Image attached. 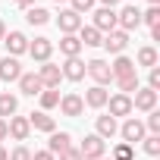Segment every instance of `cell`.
<instances>
[{"mask_svg":"<svg viewBox=\"0 0 160 160\" xmlns=\"http://www.w3.org/2000/svg\"><path fill=\"white\" fill-rule=\"evenodd\" d=\"M3 38H7V25H3V22H0V41H3Z\"/></svg>","mask_w":160,"mask_h":160,"instance_id":"cell-42","label":"cell"},{"mask_svg":"<svg viewBox=\"0 0 160 160\" xmlns=\"http://www.w3.org/2000/svg\"><path fill=\"white\" fill-rule=\"evenodd\" d=\"M66 148H72V135L69 132H50V141H47V151L57 157V154H63Z\"/></svg>","mask_w":160,"mask_h":160,"instance_id":"cell-18","label":"cell"},{"mask_svg":"<svg viewBox=\"0 0 160 160\" xmlns=\"http://www.w3.org/2000/svg\"><path fill=\"white\" fill-rule=\"evenodd\" d=\"M78 41H82V47H98V44L104 41V35H101L94 25H88V28L82 25V28H78Z\"/></svg>","mask_w":160,"mask_h":160,"instance_id":"cell-21","label":"cell"},{"mask_svg":"<svg viewBox=\"0 0 160 160\" xmlns=\"http://www.w3.org/2000/svg\"><path fill=\"white\" fill-rule=\"evenodd\" d=\"M60 160H82V154H78V148H66L60 154Z\"/></svg>","mask_w":160,"mask_h":160,"instance_id":"cell-37","label":"cell"},{"mask_svg":"<svg viewBox=\"0 0 160 160\" xmlns=\"http://www.w3.org/2000/svg\"><path fill=\"white\" fill-rule=\"evenodd\" d=\"M116 85H119V94L138 91V72H132V75H126V78H116Z\"/></svg>","mask_w":160,"mask_h":160,"instance_id":"cell-29","label":"cell"},{"mask_svg":"<svg viewBox=\"0 0 160 160\" xmlns=\"http://www.w3.org/2000/svg\"><path fill=\"white\" fill-rule=\"evenodd\" d=\"M113 160H132V144H116V151H113Z\"/></svg>","mask_w":160,"mask_h":160,"instance_id":"cell-33","label":"cell"},{"mask_svg":"<svg viewBox=\"0 0 160 160\" xmlns=\"http://www.w3.org/2000/svg\"><path fill=\"white\" fill-rule=\"evenodd\" d=\"M119 132H122L126 144H135V141H141V138H144V132H148V129H144V122H141V119L129 116V119L122 122V129H119Z\"/></svg>","mask_w":160,"mask_h":160,"instance_id":"cell-4","label":"cell"},{"mask_svg":"<svg viewBox=\"0 0 160 160\" xmlns=\"http://www.w3.org/2000/svg\"><path fill=\"white\" fill-rule=\"evenodd\" d=\"M107 104H110V116H113V119H116V116H129V113L135 110L129 94H113V98H107Z\"/></svg>","mask_w":160,"mask_h":160,"instance_id":"cell-11","label":"cell"},{"mask_svg":"<svg viewBox=\"0 0 160 160\" xmlns=\"http://www.w3.org/2000/svg\"><path fill=\"white\" fill-rule=\"evenodd\" d=\"M144 129H151V135H160V110H151V113H148Z\"/></svg>","mask_w":160,"mask_h":160,"instance_id":"cell-30","label":"cell"},{"mask_svg":"<svg viewBox=\"0 0 160 160\" xmlns=\"http://www.w3.org/2000/svg\"><path fill=\"white\" fill-rule=\"evenodd\" d=\"M28 53H32V60L47 63V60H50V53H53V41H50V38H35V41L28 44Z\"/></svg>","mask_w":160,"mask_h":160,"instance_id":"cell-6","label":"cell"},{"mask_svg":"<svg viewBox=\"0 0 160 160\" xmlns=\"http://www.w3.org/2000/svg\"><path fill=\"white\" fill-rule=\"evenodd\" d=\"M94 28L104 35V32H113L116 28V13L110 10V7H101L98 13H94Z\"/></svg>","mask_w":160,"mask_h":160,"instance_id":"cell-14","label":"cell"},{"mask_svg":"<svg viewBox=\"0 0 160 160\" xmlns=\"http://www.w3.org/2000/svg\"><path fill=\"white\" fill-rule=\"evenodd\" d=\"M28 25H44V22H50V13L44 10V7H28Z\"/></svg>","mask_w":160,"mask_h":160,"instance_id":"cell-26","label":"cell"},{"mask_svg":"<svg viewBox=\"0 0 160 160\" xmlns=\"http://www.w3.org/2000/svg\"><path fill=\"white\" fill-rule=\"evenodd\" d=\"M57 25H60V32H63V35H75L78 28H82V16L72 13V10H63V13L57 16Z\"/></svg>","mask_w":160,"mask_h":160,"instance_id":"cell-8","label":"cell"},{"mask_svg":"<svg viewBox=\"0 0 160 160\" xmlns=\"http://www.w3.org/2000/svg\"><path fill=\"white\" fill-rule=\"evenodd\" d=\"M7 138V119H0V141Z\"/></svg>","mask_w":160,"mask_h":160,"instance_id":"cell-39","label":"cell"},{"mask_svg":"<svg viewBox=\"0 0 160 160\" xmlns=\"http://www.w3.org/2000/svg\"><path fill=\"white\" fill-rule=\"evenodd\" d=\"M101 3H104V7H110V10H113V7H116V3H119V0H101Z\"/></svg>","mask_w":160,"mask_h":160,"instance_id":"cell-41","label":"cell"},{"mask_svg":"<svg viewBox=\"0 0 160 160\" xmlns=\"http://www.w3.org/2000/svg\"><path fill=\"white\" fill-rule=\"evenodd\" d=\"M60 72H63V78H69V82H82V78H85V63L78 57H69Z\"/></svg>","mask_w":160,"mask_h":160,"instance_id":"cell-16","label":"cell"},{"mask_svg":"<svg viewBox=\"0 0 160 160\" xmlns=\"http://www.w3.org/2000/svg\"><path fill=\"white\" fill-rule=\"evenodd\" d=\"M57 107L63 110V116H82L85 113V101L78 98V94H63Z\"/></svg>","mask_w":160,"mask_h":160,"instance_id":"cell-7","label":"cell"},{"mask_svg":"<svg viewBox=\"0 0 160 160\" xmlns=\"http://www.w3.org/2000/svg\"><path fill=\"white\" fill-rule=\"evenodd\" d=\"M110 72H113V78H126V75H132V72H138V69H135V60H129V57H116L113 66H110Z\"/></svg>","mask_w":160,"mask_h":160,"instance_id":"cell-20","label":"cell"},{"mask_svg":"<svg viewBox=\"0 0 160 160\" xmlns=\"http://www.w3.org/2000/svg\"><path fill=\"white\" fill-rule=\"evenodd\" d=\"M101 160H107V157H101ZM110 160H113V157H110Z\"/></svg>","mask_w":160,"mask_h":160,"instance_id":"cell-45","label":"cell"},{"mask_svg":"<svg viewBox=\"0 0 160 160\" xmlns=\"http://www.w3.org/2000/svg\"><path fill=\"white\" fill-rule=\"evenodd\" d=\"M28 126H35L38 132H53V116H47L44 110L41 113H32L28 116Z\"/></svg>","mask_w":160,"mask_h":160,"instance_id":"cell-24","label":"cell"},{"mask_svg":"<svg viewBox=\"0 0 160 160\" xmlns=\"http://www.w3.org/2000/svg\"><path fill=\"white\" fill-rule=\"evenodd\" d=\"M16 3H19V7H25V10H28V7H35V0H16Z\"/></svg>","mask_w":160,"mask_h":160,"instance_id":"cell-40","label":"cell"},{"mask_svg":"<svg viewBox=\"0 0 160 160\" xmlns=\"http://www.w3.org/2000/svg\"><path fill=\"white\" fill-rule=\"evenodd\" d=\"M16 107H19L16 94H10V91H3V94H0V119L13 116V113H16Z\"/></svg>","mask_w":160,"mask_h":160,"instance_id":"cell-25","label":"cell"},{"mask_svg":"<svg viewBox=\"0 0 160 160\" xmlns=\"http://www.w3.org/2000/svg\"><path fill=\"white\" fill-rule=\"evenodd\" d=\"M107 98H110V94H107V88H101V85H94V88H88V91H85V98H82V101H85L88 107H94V110H101V107H107Z\"/></svg>","mask_w":160,"mask_h":160,"instance_id":"cell-19","label":"cell"},{"mask_svg":"<svg viewBox=\"0 0 160 160\" xmlns=\"http://www.w3.org/2000/svg\"><path fill=\"white\" fill-rule=\"evenodd\" d=\"M35 75L41 78V85H44V88H60V78H63L60 66H53L50 60H47V63H44V66H41V69H38Z\"/></svg>","mask_w":160,"mask_h":160,"instance_id":"cell-5","label":"cell"},{"mask_svg":"<svg viewBox=\"0 0 160 160\" xmlns=\"http://www.w3.org/2000/svg\"><path fill=\"white\" fill-rule=\"evenodd\" d=\"M101 44H104L110 53H116V57H119V53L126 50V44H129V35H126V32H119V28H113V32H107V38H104Z\"/></svg>","mask_w":160,"mask_h":160,"instance_id":"cell-10","label":"cell"},{"mask_svg":"<svg viewBox=\"0 0 160 160\" xmlns=\"http://www.w3.org/2000/svg\"><path fill=\"white\" fill-rule=\"evenodd\" d=\"M85 72L94 78V82L104 88L110 78H113V72H110V63H104V60H91V63H85Z\"/></svg>","mask_w":160,"mask_h":160,"instance_id":"cell-3","label":"cell"},{"mask_svg":"<svg viewBox=\"0 0 160 160\" xmlns=\"http://www.w3.org/2000/svg\"><path fill=\"white\" fill-rule=\"evenodd\" d=\"M7 157H10V154H7V151H3V148H0V160H7Z\"/></svg>","mask_w":160,"mask_h":160,"instance_id":"cell-43","label":"cell"},{"mask_svg":"<svg viewBox=\"0 0 160 160\" xmlns=\"http://www.w3.org/2000/svg\"><path fill=\"white\" fill-rule=\"evenodd\" d=\"M116 132H119V126H116L113 116H98V132H94V135H101V138L107 141V138H113Z\"/></svg>","mask_w":160,"mask_h":160,"instance_id":"cell-22","label":"cell"},{"mask_svg":"<svg viewBox=\"0 0 160 160\" xmlns=\"http://www.w3.org/2000/svg\"><path fill=\"white\" fill-rule=\"evenodd\" d=\"M116 25H119V32H132V28H138L141 25V13H138V7H126V10H119L116 13Z\"/></svg>","mask_w":160,"mask_h":160,"instance_id":"cell-2","label":"cell"},{"mask_svg":"<svg viewBox=\"0 0 160 160\" xmlns=\"http://www.w3.org/2000/svg\"><path fill=\"white\" fill-rule=\"evenodd\" d=\"M151 7H160V0H151Z\"/></svg>","mask_w":160,"mask_h":160,"instance_id":"cell-44","label":"cell"},{"mask_svg":"<svg viewBox=\"0 0 160 160\" xmlns=\"http://www.w3.org/2000/svg\"><path fill=\"white\" fill-rule=\"evenodd\" d=\"M53 3H60V0H53Z\"/></svg>","mask_w":160,"mask_h":160,"instance_id":"cell-46","label":"cell"},{"mask_svg":"<svg viewBox=\"0 0 160 160\" xmlns=\"http://www.w3.org/2000/svg\"><path fill=\"white\" fill-rule=\"evenodd\" d=\"M28 132H32L28 116H10V122H7V135H13L16 141H25V138H28Z\"/></svg>","mask_w":160,"mask_h":160,"instance_id":"cell-12","label":"cell"},{"mask_svg":"<svg viewBox=\"0 0 160 160\" xmlns=\"http://www.w3.org/2000/svg\"><path fill=\"white\" fill-rule=\"evenodd\" d=\"M141 141H144V151H148L151 157L160 154V135H148V138H141Z\"/></svg>","mask_w":160,"mask_h":160,"instance_id":"cell-31","label":"cell"},{"mask_svg":"<svg viewBox=\"0 0 160 160\" xmlns=\"http://www.w3.org/2000/svg\"><path fill=\"white\" fill-rule=\"evenodd\" d=\"M141 22H148L151 28H154V25H160V7H151L148 13H141Z\"/></svg>","mask_w":160,"mask_h":160,"instance_id":"cell-32","label":"cell"},{"mask_svg":"<svg viewBox=\"0 0 160 160\" xmlns=\"http://www.w3.org/2000/svg\"><path fill=\"white\" fill-rule=\"evenodd\" d=\"M7 160H32V151H28L25 144H19V148H16V151L7 157Z\"/></svg>","mask_w":160,"mask_h":160,"instance_id":"cell-35","label":"cell"},{"mask_svg":"<svg viewBox=\"0 0 160 160\" xmlns=\"http://www.w3.org/2000/svg\"><path fill=\"white\" fill-rule=\"evenodd\" d=\"M148 88H151V91H160V69H157V66H154L151 75H148Z\"/></svg>","mask_w":160,"mask_h":160,"instance_id":"cell-36","label":"cell"},{"mask_svg":"<svg viewBox=\"0 0 160 160\" xmlns=\"http://www.w3.org/2000/svg\"><path fill=\"white\" fill-rule=\"evenodd\" d=\"M38 98H41V107H44V110H50V107L60 104V91H57V88H44Z\"/></svg>","mask_w":160,"mask_h":160,"instance_id":"cell-28","label":"cell"},{"mask_svg":"<svg viewBox=\"0 0 160 160\" xmlns=\"http://www.w3.org/2000/svg\"><path fill=\"white\" fill-rule=\"evenodd\" d=\"M138 66L154 69V66H157V50H154V47H141V50H138Z\"/></svg>","mask_w":160,"mask_h":160,"instance_id":"cell-27","label":"cell"},{"mask_svg":"<svg viewBox=\"0 0 160 160\" xmlns=\"http://www.w3.org/2000/svg\"><path fill=\"white\" fill-rule=\"evenodd\" d=\"M78 50H82V41H78L75 35H63V41H60V53L69 60V57H78Z\"/></svg>","mask_w":160,"mask_h":160,"instance_id":"cell-23","label":"cell"},{"mask_svg":"<svg viewBox=\"0 0 160 160\" xmlns=\"http://www.w3.org/2000/svg\"><path fill=\"white\" fill-rule=\"evenodd\" d=\"M19 75H22V66L16 57H3L0 60V78L3 82H19Z\"/></svg>","mask_w":160,"mask_h":160,"instance_id":"cell-13","label":"cell"},{"mask_svg":"<svg viewBox=\"0 0 160 160\" xmlns=\"http://www.w3.org/2000/svg\"><path fill=\"white\" fill-rule=\"evenodd\" d=\"M32 160H53V154H50V151H35Z\"/></svg>","mask_w":160,"mask_h":160,"instance_id":"cell-38","label":"cell"},{"mask_svg":"<svg viewBox=\"0 0 160 160\" xmlns=\"http://www.w3.org/2000/svg\"><path fill=\"white\" fill-rule=\"evenodd\" d=\"M91 7H94V0H72V13H78V16L88 13Z\"/></svg>","mask_w":160,"mask_h":160,"instance_id":"cell-34","label":"cell"},{"mask_svg":"<svg viewBox=\"0 0 160 160\" xmlns=\"http://www.w3.org/2000/svg\"><path fill=\"white\" fill-rule=\"evenodd\" d=\"M3 44H7V57H19V53L28 50V38H25L22 32H10V35L3 38Z\"/></svg>","mask_w":160,"mask_h":160,"instance_id":"cell-9","label":"cell"},{"mask_svg":"<svg viewBox=\"0 0 160 160\" xmlns=\"http://www.w3.org/2000/svg\"><path fill=\"white\" fill-rule=\"evenodd\" d=\"M19 91L28 94V98H35V94L44 91V85H41V78H38L35 72H22V75H19Z\"/></svg>","mask_w":160,"mask_h":160,"instance_id":"cell-15","label":"cell"},{"mask_svg":"<svg viewBox=\"0 0 160 160\" xmlns=\"http://www.w3.org/2000/svg\"><path fill=\"white\" fill-rule=\"evenodd\" d=\"M132 107H138V110H154L157 107V91H151V88H138L135 91V101H132Z\"/></svg>","mask_w":160,"mask_h":160,"instance_id":"cell-17","label":"cell"},{"mask_svg":"<svg viewBox=\"0 0 160 160\" xmlns=\"http://www.w3.org/2000/svg\"><path fill=\"white\" fill-rule=\"evenodd\" d=\"M104 148H107V141L101 135H85V141L78 144V154H82V160H101Z\"/></svg>","mask_w":160,"mask_h":160,"instance_id":"cell-1","label":"cell"}]
</instances>
